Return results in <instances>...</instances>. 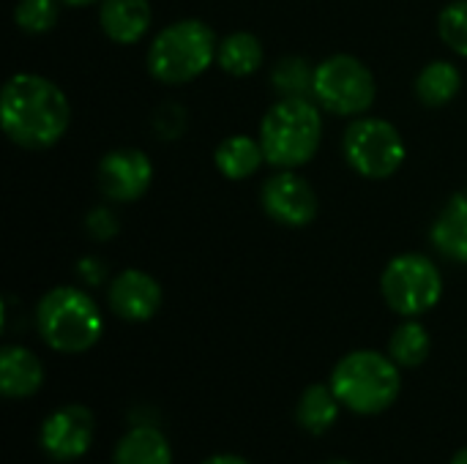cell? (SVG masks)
<instances>
[{"label":"cell","mask_w":467,"mask_h":464,"mask_svg":"<svg viewBox=\"0 0 467 464\" xmlns=\"http://www.w3.org/2000/svg\"><path fill=\"white\" fill-rule=\"evenodd\" d=\"M99 191L109 202H137L153 183V161L140 148H118L101 156L96 170Z\"/></svg>","instance_id":"10"},{"label":"cell","mask_w":467,"mask_h":464,"mask_svg":"<svg viewBox=\"0 0 467 464\" xmlns=\"http://www.w3.org/2000/svg\"><path fill=\"white\" fill-rule=\"evenodd\" d=\"M161 284L140 268L120 271L107 287V304L112 314L126 323H148L161 309Z\"/></svg>","instance_id":"12"},{"label":"cell","mask_w":467,"mask_h":464,"mask_svg":"<svg viewBox=\"0 0 467 464\" xmlns=\"http://www.w3.org/2000/svg\"><path fill=\"white\" fill-rule=\"evenodd\" d=\"M265 161V150L260 145V137L246 134H230L216 145L213 164L227 180H246L252 178Z\"/></svg>","instance_id":"16"},{"label":"cell","mask_w":467,"mask_h":464,"mask_svg":"<svg viewBox=\"0 0 467 464\" xmlns=\"http://www.w3.org/2000/svg\"><path fill=\"white\" fill-rule=\"evenodd\" d=\"M99 25L112 44H137L153 25L150 0H104L99 3Z\"/></svg>","instance_id":"13"},{"label":"cell","mask_w":467,"mask_h":464,"mask_svg":"<svg viewBox=\"0 0 467 464\" xmlns=\"http://www.w3.org/2000/svg\"><path fill=\"white\" fill-rule=\"evenodd\" d=\"M85 230L96 238V241H107L118 235V216L109 208H93L85 219Z\"/></svg>","instance_id":"25"},{"label":"cell","mask_w":467,"mask_h":464,"mask_svg":"<svg viewBox=\"0 0 467 464\" xmlns=\"http://www.w3.org/2000/svg\"><path fill=\"white\" fill-rule=\"evenodd\" d=\"M260 205L271 222L293 230L309 227L317 216V194L296 170L274 172L260 189Z\"/></svg>","instance_id":"9"},{"label":"cell","mask_w":467,"mask_h":464,"mask_svg":"<svg viewBox=\"0 0 467 464\" xmlns=\"http://www.w3.org/2000/svg\"><path fill=\"white\" fill-rule=\"evenodd\" d=\"M348 164L369 180H386L405 164L408 148L400 129L386 118H353L342 137Z\"/></svg>","instance_id":"7"},{"label":"cell","mask_w":467,"mask_h":464,"mask_svg":"<svg viewBox=\"0 0 467 464\" xmlns=\"http://www.w3.org/2000/svg\"><path fill=\"white\" fill-rule=\"evenodd\" d=\"M36 328L55 353H88L104 331V317L96 301L82 287H52L36 306Z\"/></svg>","instance_id":"4"},{"label":"cell","mask_w":467,"mask_h":464,"mask_svg":"<svg viewBox=\"0 0 467 464\" xmlns=\"http://www.w3.org/2000/svg\"><path fill=\"white\" fill-rule=\"evenodd\" d=\"M323 142L320 104L312 98H279L260 120V145L265 161L276 170L309 164Z\"/></svg>","instance_id":"2"},{"label":"cell","mask_w":467,"mask_h":464,"mask_svg":"<svg viewBox=\"0 0 467 464\" xmlns=\"http://www.w3.org/2000/svg\"><path fill=\"white\" fill-rule=\"evenodd\" d=\"M339 407H342V402L334 394L331 383L328 386L326 383H315V386H309L301 394V399L296 405V421L309 435H323V432H328L337 424Z\"/></svg>","instance_id":"18"},{"label":"cell","mask_w":467,"mask_h":464,"mask_svg":"<svg viewBox=\"0 0 467 464\" xmlns=\"http://www.w3.org/2000/svg\"><path fill=\"white\" fill-rule=\"evenodd\" d=\"M380 293L391 312L402 317H421L441 304L443 276L427 254L408 252L383 268Z\"/></svg>","instance_id":"8"},{"label":"cell","mask_w":467,"mask_h":464,"mask_svg":"<svg viewBox=\"0 0 467 464\" xmlns=\"http://www.w3.org/2000/svg\"><path fill=\"white\" fill-rule=\"evenodd\" d=\"M68 123L71 104L52 79L19 71L5 82L0 93V126L14 145L47 150L66 137Z\"/></svg>","instance_id":"1"},{"label":"cell","mask_w":467,"mask_h":464,"mask_svg":"<svg viewBox=\"0 0 467 464\" xmlns=\"http://www.w3.org/2000/svg\"><path fill=\"white\" fill-rule=\"evenodd\" d=\"M465 194H467V191H465Z\"/></svg>","instance_id":"31"},{"label":"cell","mask_w":467,"mask_h":464,"mask_svg":"<svg viewBox=\"0 0 467 464\" xmlns=\"http://www.w3.org/2000/svg\"><path fill=\"white\" fill-rule=\"evenodd\" d=\"M416 96L427 107H446L462 88V74L451 60H432L416 77Z\"/></svg>","instance_id":"20"},{"label":"cell","mask_w":467,"mask_h":464,"mask_svg":"<svg viewBox=\"0 0 467 464\" xmlns=\"http://www.w3.org/2000/svg\"><path fill=\"white\" fill-rule=\"evenodd\" d=\"M430 350H432V339L427 334V328L410 317L408 323H402L391 339H389V356L397 361L400 369H416L421 366L427 358H430Z\"/></svg>","instance_id":"21"},{"label":"cell","mask_w":467,"mask_h":464,"mask_svg":"<svg viewBox=\"0 0 467 464\" xmlns=\"http://www.w3.org/2000/svg\"><path fill=\"white\" fill-rule=\"evenodd\" d=\"M93 413L82 405H66L49 413L41 424V451L55 462H74L93 446Z\"/></svg>","instance_id":"11"},{"label":"cell","mask_w":467,"mask_h":464,"mask_svg":"<svg viewBox=\"0 0 467 464\" xmlns=\"http://www.w3.org/2000/svg\"><path fill=\"white\" fill-rule=\"evenodd\" d=\"M63 5L68 8H85V5H93V3H104V0H60Z\"/></svg>","instance_id":"28"},{"label":"cell","mask_w":467,"mask_h":464,"mask_svg":"<svg viewBox=\"0 0 467 464\" xmlns=\"http://www.w3.org/2000/svg\"><path fill=\"white\" fill-rule=\"evenodd\" d=\"M77 273H79V279H82L85 284L99 287V284H104V279H107V265H104V260H99V257H82L79 265H77Z\"/></svg>","instance_id":"26"},{"label":"cell","mask_w":467,"mask_h":464,"mask_svg":"<svg viewBox=\"0 0 467 464\" xmlns=\"http://www.w3.org/2000/svg\"><path fill=\"white\" fill-rule=\"evenodd\" d=\"M331 388L342 407L350 413L380 416L397 402L402 377L391 356L375 350H353L334 366Z\"/></svg>","instance_id":"5"},{"label":"cell","mask_w":467,"mask_h":464,"mask_svg":"<svg viewBox=\"0 0 467 464\" xmlns=\"http://www.w3.org/2000/svg\"><path fill=\"white\" fill-rule=\"evenodd\" d=\"M60 0H19L14 8V22L22 33L41 36L49 33L57 25L60 16Z\"/></svg>","instance_id":"23"},{"label":"cell","mask_w":467,"mask_h":464,"mask_svg":"<svg viewBox=\"0 0 467 464\" xmlns=\"http://www.w3.org/2000/svg\"><path fill=\"white\" fill-rule=\"evenodd\" d=\"M326 464H350V462H342V459H334V462H326Z\"/></svg>","instance_id":"30"},{"label":"cell","mask_w":467,"mask_h":464,"mask_svg":"<svg viewBox=\"0 0 467 464\" xmlns=\"http://www.w3.org/2000/svg\"><path fill=\"white\" fill-rule=\"evenodd\" d=\"M112 464H172V446L159 429L134 427L118 440Z\"/></svg>","instance_id":"17"},{"label":"cell","mask_w":467,"mask_h":464,"mask_svg":"<svg viewBox=\"0 0 467 464\" xmlns=\"http://www.w3.org/2000/svg\"><path fill=\"white\" fill-rule=\"evenodd\" d=\"M219 52V41L211 25L202 19H178L161 27L145 55L148 71L164 85H186L202 77Z\"/></svg>","instance_id":"3"},{"label":"cell","mask_w":467,"mask_h":464,"mask_svg":"<svg viewBox=\"0 0 467 464\" xmlns=\"http://www.w3.org/2000/svg\"><path fill=\"white\" fill-rule=\"evenodd\" d=\"M44 386V364L27 347L8 345L0 350V391L8 399H27Z\"/></svg>","instance_id":"14"},{"label":"cell","mask_w":467,"mask_h":464,"mask_svg":"<svg viewBox=\"0 0 467 464\" xmlns=\"http://www.w3.org/2000/svg\"><path fill=\"white\" fill-rule=\"evenodd\" d=\"M202 464H249L246 459L235 457V454H216V457H208Z\"/></svg>","instance_id":"27"},{"label":"cell","mask_w":467,"mask_h":464,"mask_svg":"<svg viewBox=\"0 0 467 464\" xmlns=\"http://www.w3.org/2000/svg\"><path fill=\"white\" fill-rule=\"evenodd\" d=\"M432 246L451 263L467 265V194H454L430 230Z\"/></svg>","instance_id":"15"},{"label":"cell","mask_w":467,"mask_h":464,"mask_svg":"<svg viewBox=\"0 0 467 464\" xmlns=\"http://www.w3.org/2000/svg\"><path fill=\"white\" fill-rule=\"evenodd\" d=\"M451 464H467V449L457 451V454H454V459H451Z\"/></svg>","instance_id":"29"},{"label":"cell","mask_w":467,"mask_h":464,"mask_svg":"<svg viewBox=\"0 0 467 464\" xmlns=\"http://www.w3.org/2000/svg\"><path fill=\"white\" fill-rule=\"evenodd\" d=\"M438 36L451 52H457L460 57H467V0H451L441 11Z\"/></svg>","instance_id":"24"},{"label":"cell","mask_w":467,"mask_h":464,"mask_svg":"<svg viewBox=\"0 0 467 464\" xmlns=\"http://www.w3.org/2000/svg\"><path fill=\"white\" fill-rule=\"evenodd\" d=\"M263 41L249 30H235L219 41L216 63L230 77H252L263 66Z\"/></svg>","instance_id":"19"},{"label":"cell","mask_w":467,"mask_h":464,"mask_svg":"<svg viewBox=\"0 0 467 464\" xmlns=\"http://www.w3.org/2000/svg\"><path fill=\"white\" fill-rule=\"evenodd\" d=\"M312 96L331 115L361 118L378 98V82L364 60L353 55H331L315 66Z\"/></svg>","instance_id":"6"},{"label":"cell","mask_w":467,"mask_h":464,"mask_svg":"<svg viewBox=\"0 0 467 464\" xmlns=\"http://www.w3.org/2000/svg\"><path fill=\"white\" fill-rule=\"evenodd\" d=\"M271 85L279 98H309L315 85V66L298 55L282 57L271 71Z\"/></svg>","instance_id":"22"}]
</instances>
